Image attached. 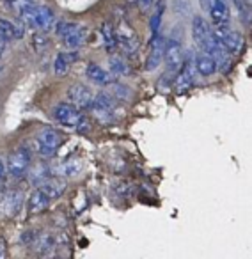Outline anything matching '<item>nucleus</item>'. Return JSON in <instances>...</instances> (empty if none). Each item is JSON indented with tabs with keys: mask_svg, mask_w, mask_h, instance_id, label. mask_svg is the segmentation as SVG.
<instances>
[{
	"mask_svg": "<svg viewBox=\"0 0 252 259\" xmlns=\"http://www.w3.org/2000/svg\"><path fill=\"white\" fill-rule=\"evenodd\" d=\"M6 255H8V245H6L4 238H0V259L6 257Z\"/></svg>",
	"mask_w": 252,
	"mask_h": 259,
	"instance_id": "obj_32",
	"label": "nucleus"
},
{
	"mask_svg": "<svg viewBox=\"0 0 252 259\" xmlns=\"http://www.w3.org/2000/svg\"><path fill=\"white\" fill-rule=\"evenodd\" d=\"M86 76H87V78H89L93 83H96V85H103V87H107L108 83L114 82V80H115V76L112 75L110 71H107L105 68L98 66L96 62H91V64L87 66Z\"/></svg>",
	"mask_w": 252,
	"mask_h": 259,
	"instance_id": "obj_17",
	"label": "nucleus"
},
{
	"mask_svg": "<svg viewBox=\"0 0 252 259\" xmlns=\"http://www.w3.org/2000/svg\"><path fill=\"white\" fill-rule=\"evenodd\" d=\"M108 91H110V94L115 98L117 101H130L132 98H134V93H132V89L128 85H124V83H119L117 80H114V82L108 83Z\"/></svg>",
	"mask_w": 252,
	"mask_h": 259,
	"instance_id": "obj_26",
	"label": "nucleus"
},
{
	"mask_svg": "<svg viewBox=\"0 0 252 259\" xmlns=\"http://www.w3.org/2000/svg\"><path fill=\"white\" fill-rule=\"evenodd\" d=\"M76 59H78V54H76L75 50L57 54V57H55V61H54V73L57 76H64L66 73H68L69 64L76 62Z\"/></svg>",
	"mask_w": 252,
	"mask_h": 259,
	"instance_id": "obj_21",
	"label": "nucleus"
},
{
	"mask_svg": "<svg viewBox=\"0 0 252 259\" xmlns=\"http://www.w3.org/2000/svg\"><path fill=\"white\" fill-rule=\"evenodd\" d=\"M115 108H117V100L112 96L110 91H100L94 94L89 110L101 124H110L115 121Z\"/></svg>",
	"mask_w": 252,
	"mask_h": 259,
	"instance_id": "obj_3",
	"label": "nucleus"
},
{
	"mask_svg": "<svg viewBox=\"0 0 252 259\" xmlns=\"http://www.w3.org/2000/svg\"><path fill=\"white\" fill-rule=\"evenodd\" d=\"M30 162H32V151L27 146H18L15 151L9 155L8 163H6V174L13 180H23L29 172Z\"/></svg>",
	"mask_w": 252,
	"mask_h": 259,
	"instance_id": "obj_4",
	"label": "nucleus"
},
{
	"mask_svg": "<svg viewBox=\"0 0 252 259\" xmlns=\"http://www.w3.org/2000/svg\"><path fill=\"white\" fill-rule=\"evenodd\" d=\"M48 206H50V199H48L39 188H36V190L30 194L29 201H27V209H29V213H32V215L48 209Z\"/></svg>",
	"mask_w": 252,
	"mask_h": 259,
	"instance_id": "obj_22",
	"label": "nucleus"
},
{
	"mask_svg": "<svg viewBox=\"0 0 252 259\" xmlns=\"http://www.w3.org/2000/svg\"><path fill=\"white\" fill-rule=\"evenodd\" d=\"M6 180V163H4V160L0 158V183Z\"/></svg>",
	"mask_w": 252,
	"mask_h": 259,
	"instance_id": "obj_33",
	"label": "nucleus"
},
{
	"mask_svg": "<svg viewBox=\"0 0 252 259\" xmlns=\"http://www.w3.org/2000/svg\"><path fill=\"white\" fill-rule=\"evenodd\" d=\"M153 2L155 0H137V6L141 9V13H149V9L153 8Z\"/></svg>",
	"mask_w": 252,
	"mask_h": 259,
	"instance_id": "obj_31",
	"label": "nucleus"
},
{
	"mask_svg": "<svg viewBox=\"0 0 252 259\" xmlns=\"http://www.w3.org/2000/svg\"><path fill=\"white\" fill-rule=\"evenodd\" d=\"M185 62H181V66L178 68L176 75H174V89L176 93H187L195 80V68H194V59L188 57L183 59Z\"/></svg>",
	"mask_w": 252,
	"mask_h": 259,
	"instance_id": "obj_9",
	"label": "nucleus"
},
{
	"mask_svg": "<svg viewBox=\"0 0 252 259\" xmlns=\"http://www.w3.org/2000/svg\"><path fill=\"white\" fill-rule=\"evenodd\" d=\"M4 75V68H2V66H0V76Z\"/></svg>",
	"mask_w": 252,
	"mask_h": 259,
	"instance_id": "obj_35",
	"label": "nucleus"
},
{
	"mask_svg": "<svg viewBox=\"0 0 252 259\" xmlns=\"http://www.w3.org/2000/svg\"><path fill=\"white\" fill-rule=\"evenodd\" d=\"M209 2H212V0H209Z\"/></svg>",
	"mask_w": 252,
	"mask_h": 259,
	"instance_id": "obj_36",
	"label": "nucleus"
},
{
	"mask_svg": "<svg viewBox=\"0 0 252 259\" xmlns=\"http://www.w3.org/2000/svg\"><path fill=\"white\" fill-rule=\"evenodd\" d=\"M101 39H103V47L107 54H115L117 52V36H115V25L112 22L101 23Z\"/></svg>",
	"mask_w": 252,
	"mask_h": 259,
	"instance_id": "obj_20",
	"label": "nucleus"
},
{
	"mask_svg": "<svg viewBox=\"0 0 252 259\" xmlns=\"http://www.w3.org/2000/svg\"><path fill=\"white\" fill-rule=\"evenodd\" d=\"M194 68L195 73H199L201 76H212L217 73V64L213 61V57L208 52H202V50L201 54L194 57Z\"/></svg>",
	"mask_w": 252,
	"mask_h": 259,
	"instance_id": "obj_18",
	"label": "nucleus"
},
{
	"mask_svg": "<svg viewBox=\"0 0 252 259\" xmlns=\"http://www.w3.org/2000/svg\"><path fill=\"white\" fill-rule=\"evenodd\" d=\"M87 37H89V29L86 25H82V23L75 22V25L69 29V32H66L61 39L68 50H78L87 43Z\"/></svg>",
	"mask_w": 252,
	"mask_h": 259,
	"instance_id": "obj_13",
	"label": "nucleus"
},
{
	"mask_svg": "<svg viewBox=\"0 0 252 259\" xmlns=\"http://www.w3.org/2000/svg\"><path fill=\"white\" fill-rule=\"evenodd\" d=\"M209 16H212V23L219 29V27L229 25V4L227 0H212L209 2Z\"/></svg>",
	"mask_w": 252,
	"mask_h": 259,
	"instance_id": "obj_15",
	"label": "nucleus"
},
{
	"mask_svg": "<svg viewBox=\"0 0 252 259\" xmlns=\"http://www.w3.org/2000/svg\"><path fill=\"white\" fill-rule=\"evenodd\" d=\"M163 48H165V37L162 32H156L151 36V43H149L148 59H146V69L148 71H155L163 61Z\"/></svg>",
	"mask_w": 252,
	"mask_h": 259,
	"instance_id": "obj_11",
	"label": "nucleus"
},
{
	"mask_svg": "<svg viewBox=\"0 0 252 259\" xmlns=\"http://www.w3.org/2000/svg\"><path fill=\"white\" fill-rule=\"evenodd\" d=\"M173 11L178 18H188L192 16V2L190 0H173Z\"/></svg>",
	"mask_w": 252,
	"mask_h": 259,
	"instance_id": "obj_28",
	"label": "nucleus"
},
{
	"mask_svg": "<svg viewBox=\"0 0 252 259\" xmlns=\"http://www.w3.org/2000/svg\"><path fill=\"white\" fill-rule=\"evenodd\" d=\"M8 4H9V8L20 16L25 11H29V9H32L34 6L39 4V0H8Z\"/></svg>",
	"mask_w": 252,
	"mask_h": 259,
	"instance_id": "obj_27",
	"label": "nucleus"
},
{
	"mask_svg": "<svg viewBox=\"0 0 252 259\" xmlns=\"http://www.w3.org/2000/svg\"><path fill=\"white\" fill-rule=\"evenodd\" d=\"M27 174H29V180L34 187H41L48 178L54 176V170H52V167L48 165V163H37V165Z\"/></svg>",
	"mask_w": 252,
	"mask_h": 259,
	"instance_id": "obj_24",
	"label": "nucleus"
},
{
	"mask_svg": "<svg viewBox=\"0 0 252 259\" xmlns=\"http://www.w3.org/2000/svg\"><path fill=\"white\" fill-rule=\"evenodd\" d=\"M22 22H27L30 27L41 30V32H48V30L54 29L55 25V13L52 11L48 6L45 4H37L32 9L25 11L23 15H20Z\"/></svg>",
	"mask_w": 252,
	"mask_h": 259,
	"instance_id": "obj_5",
	"label": "nucleus"
},
{
	"mask_svg": "<svg viewBox=\"0 0 252 259\" xmlns=\"http://www.w3.org/2000/svg\"><path fill=\"white\" fill-rule=\"evenodd\" d=\"M6 2H8V0H6Z\"/></svg>",
	"mask_w": 252,
	"mask_h": 259,
	"instance_id": "obj_37",
	"label": "nucleus"
},
{
	"mask_svg": "<svg viewBox=\"0 0 252 259\" xmlns=\"http://www.w3.org/2000/svg\"><path fill=\"white\" fill-rule=\"evenodd\" d=\"M62 141L64 139H62L59 130L52 128V126H45V128H41L37 132L36 137H34V149L43 158H52L59 151Z\"/></svg>",
	"mask_w": 252,
	"mask_h": 259,
	"instance_id": "obj_2",
	"label": "nucleus"
},
{
	"mask_svg": "<svg viewBox=\"0 0 252 259\" xmlns=\"http://www.w3.org/2000/svg\"><path fill=\"white\" fill-rule=\"evenodd\" d=\"M23 202H25L23 192L18 190V188H11L2 195V211L9 219H15L23 209Z\"/></svg>",
	"mask_w": 252,
	"mask_h": 259,
	"instance_id": "obj_12",
	"label": "nucleus"
},
{
	"mask_svg": "<svg viewBox=\"0 0 252 259\" xmlns=\"http://www.w3.org/2000/svg\"><path fill=\"white\" fill-rule=\"evenodd\" d=\"M6 48H8V41H6L4 37L0 36V57H2V55H4Z\"/></svg>",
	"mask_w": 252,
	"mask_h": 259,
	"instance_id": "obj_34",
	"label": "nucleus"
},
{
	"mask_svg": "<svg viewBox=\"0 0 252 259\" xmlns=\"http://www.w3.org/2000/svg\"><path fill=\"white\" fill-rule=\"evenodd\" d=\"M48 45H50V41H48V37H47V32L37 30L32 36V47L36 52H45L48 48Z\"/></svg>",
	"mask_w": 252,
	"mask_h": 259,
	"instance_id": "obj_29",
	"label": "nucleus"
},
{
	"mask_svg": "<svg viewBox=\"0 0 252 259\" xmlns=\"http://www.w3.org/2000/svg\"><path fill=\"white\" fill-rule=\"evenodd\" d=\"M83 169V162L80 158H69L64 160L57 169L54 170L57 176H66V178H75L82 172Z\"/></svg>",
	"mask_w": 252,
	"mask_h": 259,
	"instance_id": "obj_23",
	"label": "nucleus"
},
{
	"mask_svg": "<svg viewBox=\"0 0 252 259\" xmlns=\"http://www.w3.org/2000/svg\"><path fill=\"white\" fill-rule=\"evenodd\" d=\"M37 188H39V190L43 192V194L47 195L50 201H54V199H59V197H62V195H64L66 188H68V183H66V180H62V178L52 176Z\"/></svg>",
	"mask_w": 252,
	"mask_h": 259,
	"instance_id": "obj_16",
	"label": "nucleus"
},
{
	"mask_svg": "<svg viewBox=\"0 0 252 259\" xmlns=\"http://www.w3.org/2000/svg\"><path fill=\"white\" fill-rule=\"evenodd\" d=\"M215 36L219 37L220 43L224 45V48H226L231 55H238L245 47L243 34L238 32V30L229 29V25H227V27H219V29H217V32H215Z\"/></svg>",
	"mask_w": 252,
	"mask_h": 259,
	"instance_id": "obj_8",
	"label": "nucleus"
},
{
	"mask_svg": "<svg viewBox=\"0 0 252 259\" xmlns=\"http://www.w3.org/2000/svg\"><path fill=\"white\" fill-rule=\"evenodd\" d=\"M163 61L167 64V71L176 73L178 68L183 62V37H181V29L176 27L169 39H165V48H163Z\"/></svg>",
	"mask_w": 252,
	"mask_h": 259,
	"instance_id": "obj_7",
	"label": "nucleus"
},
{
	"mask_svg": "<svg viewBox=\"0 0 252 259\" xmlns=\"http://www.w3.org/2000/svg\"><path fill=\"white\" fill-rule=\"evenodd\" d=\"M54 119L55 122H59L61 126L69 130H75L78 134H89L91 132V122L89 117L83 114L82 110H78L76 107H73L69 101H62L54 108Z\"/></svg>",
	"mask_w": 252,
	"mask_h": 259,
	"instance_id": "obj_1",
	"label": "nucleus"
},
{
	"mask_svg": "<svg viewBox=\"0 0 252 259\" xmlns=\"http://www.w3.org/2000/svg\"><path fill=\"white\" fill-rule=\"evenodd\" d=\"M108 71H110L115 78H117V76H128L130 75V66H128L124 57L110 54V57H108Z\"/></svg>",
	"mask_w": 252,
	"mask_h": 259,
	"instance_id": "obj_25",
	"label": "nucleus"
},
{
	"mask_svg": "<svg viewBox=\"0 0 252 259\" xmlns=\"http://www.w3.org/2000/svg\"><path fill=\"white\" fill-rule=\"evenodd\" d=\"M0 36L4 37L6 41L22 39L25 36V29L22 25H18L16 22H13V20L0 18Z\"/></svg>",
	"mask_w": 252,
	"mask_h": 259,
	"instance_id": "obj_19",
	"label": "nucleus"
},
{
	"mask_svg": "<svg viewBox=\"0 0 252 259\" xmlns=\"http://www.w3.org/2000/svg\"><path fill=\"white\" fill-rule=\"evenodd\" d=\"M115 36H117V50H121L122 55L126 57L137 55V52L141 50V37L126 20H121L115 27Z\"/></svg>",
	"mask_w": 252,
	"mask_h": 259,
	"instance_id": "obj_6",
	"label": "nucleus"
},
{
	"mask_svg": "<svg viewBox=\"0 0 252 259\" xmlns=\"http://www.w3.org/2000/svg\"><path fill=\"white\" fill-rule=\"evenodd\" d=\"M213 30L209 23L202 16H192V37L199 45V48H204L206 43L212 39Z\"/></svg>",
	"mask_w": 252,
	"mask_h": 259,
	"instance_id": "obj_14",
	"label": "nucleus"
},
{
	"mask_svg": "<svg viewBox=\"0 0 252 259\" xmlns=\"http://www.w3.org/2000/svg\"><path fill=\"white\" fill-rule=\"evenodd\" d=\"M36 236H37V231L36 229L23 231L22 236H20V243L25 245V247H32V243L36 241Z\"/></svg>",
	"mask_w": 252,
	"mask_h": 259,
	"instance_id": "obj_30",
	"label": "nucleus"
},
{
	"mask_svg": "<svg viewBox=\"0 0 252 259\" xmlns=\"http://www.w3.org/2000/svg\"><path fill=\"white\" fill-rule=\"evenodd\" d=\"M66 96H68V101L73 105V107H76L78 110L86 112L91 108L94 94H93V91H91L87 85H83V83H75V85H71L68 89Z\"/></svg>",
	"mask_w": 252,
	"mask_h": 259,
	"instance_id": "obj_10",
	"label": "nucleus"
}]
</instances>
